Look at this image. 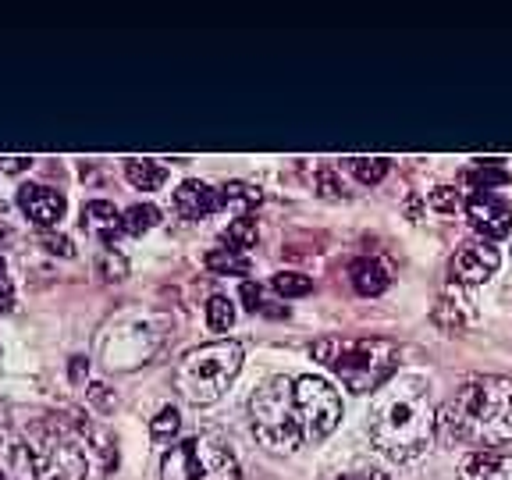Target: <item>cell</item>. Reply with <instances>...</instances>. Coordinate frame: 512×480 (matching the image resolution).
I'll return each mask as SVG.
<instances>
[{
    "mask_svg": "<svg viewBox=\"0 0 512 480\" xmlns=\"http://www.w3.org/2000/svg\"><path fill=\"white\" fill-rule=\"evenodd\" d=\"M438 416L424 377H392L370 402V441L392 463H413L434 441Z\"/></svg>",
    "mask_w": 512,
    "mask_h": 480,
    "instance_id": "cell-1",
    "label": "cell"
},
{
    "mask_svg": "<svg viewBox=\"0 0 512 480\" xmlns=\"http://www.w3.org/2000/svg\"><path fill=\"white\" fill-rule=\"evenodd\" d=\"M441 438L466 448H498L512 441V381L470 377L438 413Z\"/></svg>",
    "mask_w": 512,
    "mask_h": 480,
    "instance_id": "cell-2",
    "label": "cell"
},
{
    "mask_svg": "<svg viewBox=\"0 0 512 480\" xmlns=\"http://www.w3.org/2000/svg\"><path fill=\"white\" fill-rule=\"evenodd\" d=\"M15 480H86L89 452L79 427L40 416L15 438Z\"/></svg>",
    "mask_w": 512,
    "mask_h": 480,
    "instance_id": "cell-3",
    "label": "cell"
},
{
    "mask_svg": "<svg viewBox=\"0 0 512 480\" xmlns=\"http://www.w3.org/2000/svg\"><path fill=\"white\" fill-rule=\"evenodd\" d=\"M313 356L328 363L356 395L377 392L381 384H388L399 363V349L384 338H320L313 345Z\"/></svg>",
    "mask_w": 512,
    "mask_h": 480,
    "instance_id": "cell-4",
    "label": "cell"
},
{
    "mask_svg": "<svg viewBox=\"0 0 512 480\" xmlns=\"http://www.w3.org/2000/svg\"><path fill=\"white\" fill-rule=\"evenodd\" d=\"M242 370V345L224 338L189 349L175 367V392L192 406H210L221 399Z\"/></svg>",
    "mask_w": 512,
    "mask_h": 480,
    "instance_id": "cell-5",
    "label": "cell"
},
{
    "mask_svg": "<svg viewBox=\"0 0 512 480\" xmlns=\"http://www.w3.org/2000/svg\"><path fill=\"white\" fill-rule=\"evenodd\" d=\"M249 420H253L256 441L271 452H296L303 445V424L296 409V381L271 377L249 399Z\"/></svg>",
    "mask_w": 512,
    "mask_h": 480,
    "instance_id": "cell-6",
    "label": "cell"
},
{
    "mask_svg": "<svg viewBox=\"0 0 512 480\" xmlns=\"http://www.w3.org/2000/svg\"><path fill=\"white\" fill-rule=\"evenodd\" d=\"M160 480H242V470L217 434H192L164 452Z\"/></svg>",
    "mask_w": 512,
    "mask_h": 480,
    "instance_id": "cell-7",
    "label": "cell"
},
{
    "mask_svg": "<svg viewBox=\"0 0 512 480\" xmlns=\"http://www.w3.org/2000/svg\"><path fill=\"white\" fill-rule=\"evenodd\" d=\"M296 409L306 441H324L342 420V399L324 377H296Z\"/></svg>",
    "mask_w": 512,
    "mask_h": 480,
    "instance_id": "cell-8",
    "label": "cell"
},
{
    "mask_svg": "<svg viewBox=\"0 0 512 480\" xmlns=\"http://www.w3.org/2000/svg\"><path fill=\"white\" fill-rule=\"evenodd\" d=\"M466 217H470L473 232L484 239H505L512 232V207L495 192H473L466 200Z\"/></svg>",
    "mask_w": 512,
    "mask_h": 480,
    "instance_id": "cell-9",
    "label": "cell"
},
{
    "mask_svg": "<svg viewBox=\"0 0 512 480\" xmlns=\"http://www.w3.org/2000/svg\"><path fill=\"white\" fill-rule=\"evenodd\" d=\"M498 264L502 260H498V249L491 242H463L452 256V278L459 285H484L498 271Z\"/></svg>",
    "mask_w": 512,
    "mask_h": 480,
    "instance_id": "cell-10",
    "label": "cell"
},
{
    "mask_svg": "<svg viewBox=\"0 0 512 480\" xmlns=\"http://www.w3.org/2000/svg\"><path fill=\"white\" fill-rule=\"evenodd\" d=\"M18 207L36 228H54L64 217V196L50 185H22L18 189Z\"/></svg>",
    "mask_w": 512,
    "mask_h": 480,
    "instance_id": "cell-11",
    "label": "cell"
},
{
    "mask_svg": "<svg viewBox=\"0 0 512 480\" xmlns=\"http://www.w3.org/2000/svg\"><path fill=\"white\" fill-rule=\"evenodd\" d=\"M217 207H221V196L207 182L189 178L175 189V214L185 217V221H200V217L214 214Z\"/></svg>",
    "mask_w": 512,
    "mask_h": 480,
    "instance_id": "cell-12",
    "label": "cell"
},
{
    "mask_svg": "<svg viewBox=\"0 0 512 480\" xmlns=\"http://www.w3.org/2000/svg\"><path fill=\"white\" fill-rule=\"evenodd\" d=\"M459 480H512V452H473L463 459Z\"/></svg>",
    "mask_w": 512,
    "mask_h": 480,
    "instance_id": "cell-13",
    "label": "cell"
},
{
    "mask_svg": "<svg viewBox=\"0 0 512 480\" xmlns=\"http://www.w3.org/2000/svg\"><path fill=\"white\" fill-rule=\"evenodd\" d=\"M82 228H86L93 239L114 242V235L125 232V221H121V210L107 200H93L82 207Z\"/></svg>",
    "mask_w": 512,
    "mask_h": 480,
    "instance_id": "cell-14",
    "label": "cell"
},
{
    "mask_svg": "<svg viewBox=\"0 0 512 480\" xmlns=\"http://www.w3.org/2000/svg\"><path fill=\"white\" fill-rule=\"evenodd\" d=\"M349 281L352 288L360 292V296H381L384 288L392 285V278H388V267L381 264V260H374V256H360V260H352L349 267Z\"/></svg>",
    "mask_w": 512,
    "mask_h": 480,
    "instance_id": "cell-15",
    "label": "cell"
},
{
    "mask_svg": "<svg viewBox=\"0 0 512 480\" xmlns=\"http://www.w3.org/2000/svg\"><path fill=\"white\" fill-rule=\"evenodd\" d=\"M505 182H509V171L502 168V160H473L463 171V185L470 192H491Z\"/></svg>",
    "mask_w": 512,
    "mask_h": 480,
    "instance_id": "cell-16",
    "label": "cell"
},
{
    "mask_svg": "<svg viewBox=\"0 0 512 480\" xmlns=\"http://www.w3.org/2000/svg\"><path fill=\"white\" fill-rule=\"evenodd\" d=\"M125 178L136 185V189L153 192V189H160V185H164L168 168H164L160 160H153V157H128L125 160Z\"/></svg>",
    "mask_w": 512,
    "mask_h": 480,
    "instance_id": "cell-17",
    "label": "cell"
},
{
    "mask_svg": "<svg viewBox=\"0 0 512 480\" xmlns=\"http://www.w3.org/2000/svg\"><path fill=\"white\" fill-rule=\"evenodd\" d=\"M224 249H235V253H246L249 246H256V239H260V228H256V221L249 214H239L228 228H224Z\"/></svg>",
    "mask_w": 512,
    "mask_h": 480,
    "instance_id": "cell-18",
    "label": "cell"
},
{
    "mask_svg": "<svg viewBox=\"0 0 512 480\" xmlns=\"http://www.w3.org/2000/svg\"><path fill=\"white\" fill-rule=\"evenodd\" d=\"M178 431H182V413H178L175 406H164L157 416L150 420V438L157 441V445H168L178 438Z\"/></svg>",
    "mask_w": 512,
    "mask_h": 480,
    "instance_id": "cell-19",
    "label": "cell"
},
{
    "mask_svg": "<svg viewBox=\"0 0 512 480\" xmlns=\"http://www.w3.org/2000/svg\"><path fill=\"white\" fill-rule=\"evenodd\" d=\"M121 221H125L128 235H143V232H150V228H157L160 210L153 207V203H136V207H128L125 214H121Z\"/></svg>",
    "mask_w": 512,
    "mask_h": 480,
    "instance_id": "cell-20",
    "label": "cell"
},
{
    "mask_svg": "<svg viewBox=\"0 0 512 480\" xmlns=\"http://www.w3.org/2000/svg\"><path fill=\"white\" fill-rule=\"evenodd\" d=\"M388 164H392V160H384V157H349V160H345V168L360 178L363 185L381 182V178L388 175Z\"/></svg>",
    "mask_w": 512,
    "mask_h": 480,
    "instance_id": "cell-21",
    "label": "cell"
},
{
    "mask_svg": "<svg viewBox=\"0 0 512 480\" xmlns=\"http://www.w3.org/2000/svg\"><path fill=\"white\" fill-rule=\"evenodd\" d=\"M217 196H221L224 207H239V210H249V207L260 203V189L249 185V182H228Z\"/></svg>",
    "mask_w": 512,
    "mask_h": 480,
    "instance_id": "cell-22",
    "label": "cell"
},
{
    "mask_svg": "<svg viewBox=\"0 0 512 480\" xmlns=\"http://www.w3.org/2000/svg\"><path fill=\"white\" fill-rule=\"evenodd\" d=\"M207 324L210 331H228L235 324V303L228 296H210L207 299Z\"/></svg>",
    "mask_w": 512,
    "mask_h": 480,
    "instance_id": "cell-23",
    "label": "cell"
},
{
    "mask_svg": "<svg viewBox=\"0 0 512 480\" xmlns=\"http://www.w3.org/2000/svg\"><path fill=\"white\" fill-rule=\"evenodd\" d=\"M207 267L210 271H224V274H246L249 260L242 253H235V249H210Z\"/></svg>",
    "mask_w": 512,
    "mask_h": 480,
    "instance_id": "cell-24",
    "label": "cell"
},
{
    "mask_svg": "<svg viewBox=\"0 0 512 480\" xmlns=\"http://www.w3.org/2000/svg\"><path fill=\"white\" fill-rule=\"evenodd\" d=\"M271 285H274V292H278V296H285V299H296V296H310L313 281L306 278V274L281 271V274H274V278H271Z\"/></svg>",
    "mask_w": 512,
    "mask_h": 480,
    "instance_id": "cell-25",
    "label": "cell"
},
{
    "mask_svg": "<svg viewBox=\"0 0 512 480\" xmlns=\"http://www.w3.org/2000/svg\"><path fill=\"white\" fill-rule=\"evenodd\" d=\"M96 274H100L104 281H121L128 274L125 256H118L114 249H104V253L96 256Z\"/></svg>",
    "mask_w": 512,
    "mask_h": 480,
    "instance_id": "cell-26",
    "label": "cell"
},
{
    "mask_svg": "<svg viewBox=\"0 0 512 480\" xmlns=\"http://www.w3.org/2000/svg\"><path fill=\"white\" fill-rule=\"evenodd\" d=\"M15 420H11V406L0 399V456H11L15 452Z\"/></svg>",
    "mask_w": 512,
    "mask_h": 480,
    "instance_id": "cell-27",
    "label": "cell"
},
{
    "mask_svg": "<svg viewBox=\"0 0 512 480\" xmlns=\"http://www.w3.org/2000/svg\"><path fill=\"white\" fill-rule=\"evenodd\" d=\"M431 207L445 210V214H448V210H456L459 207V192L452 189V185H438V189L431 192Z\"/></svg>",
    "mask_w": 512,
    "mask_h": 480,
    "instance_id": "cell-28",
    "label": "cell"
},
{
    "mask_svg": "<svg viewBox=\"0 0 512 480\" xmlns=\"http://www.w3.org/2000/svg\"><path fill=\"white\" fill-rule=\"evenodd\" d=\"M328 480H392L388 473H381V470H370V466H356V470H342V473H335V477H328Z\"/></svg>",
    "mask_w": 512,
    "mask_h": 480,
    "instance_id": "cell-29",
    "label": "cell"
},
{
    "mask_svg": "<svg viewBox=\"0 0 512 480\" xmlns=\"http://www.w3.org/2000/svg\"><path fill=\"white\" fill-rule=\"evenodd\" d=\"M43 246L47 253H57V256H72V239H64V235H43Z\"/></svg>",
    "mask_w": 512,
    "mask_h": 480,
    "instance_id": "cell-30",
    "label": "cell"
},
{
    "mask_svg": "<svg viewBox=\"0 0 512 480\" xmlns=\"http://www.w3.org/2000/svg\"><path fill=\"white\" fill-rule=\"evenodd\" d=\"M32 168V160L29 157H0V171L4 175H22V171Z\"/></svg>",
    "mask_w": 512,
    "mask_h": 480,
    "instance_id": "cell-31",
    "label": "cell"
},
{
    "mask_svg": "<svg viewBox=\"0 0 512 480\" xmlns=\"http://www.w3.org/2000/svg\"><path fill=\"white\" fill-rule=\"evenodd\" d=\"M11 306H15V288H11V281L0 274V313H8Z\"/></svg>",
    "mask_w": 512,
    "mask_h": 480,
    "instance_id": "cell-32",
    "label": "cell"
},
{
    "mask_svg": "<svg viewBox=\"0 0 512 480\" xmlns=\"http://www.w3.org/2000/svg\"><path fill=\"white\" fill-rule=\"evenodd\" d=\"M242 299H246L249 310H260V288H256L253 281H246V285H242Z\"/></svg>",
    "mask_w": 512,
    "mask_h": 480,
    "instance_id": "cell-33",
    "label": "cell"
},
{
    "mask_svg": "<svg viewBox=\"0 0 512 480\" xmlns=\"http://www.w3.org/2000/svg\"><path fill=\"white\" fill-rule=\"evenodd\" d=\"M320 189H324V192H328V196H342V185H335V178H331L328 175V171H320Z\"/></svg>",
    "mask_w": 512,
    "mask_h": 480,
    "instance_id": "cell-34",
    "label": "cell"
},
{
    "mask_svg": "<svg viewBox=\"0 0 512 480\" xmlns=\"http://www.w3.org/2000/svg\"><path fill=\"white\" fill-rule=\"evenodd\" d=\"M4 235H8V228H4V224H0V239H4Z\"/></svg>",
    "mask_w": 512,
    "mask_h": 480,
    "instance_id": "cell-35",
    "label": "cell"
},
{
    "mask_svg": "<svg viewBox=\"0 0 512 480\" xmlns=\"http://www.w3.org/2000/svg\"><path fill=\"white\" fill-rule=\"evenodd\" d=\"M0 480H8V477H4V470H0Z\"/></svg>",
    "mask_w": 512,
    "mask_h": 480,
    "instance_id": "cell-36",
    "label": "cell"
}]
</instances>
